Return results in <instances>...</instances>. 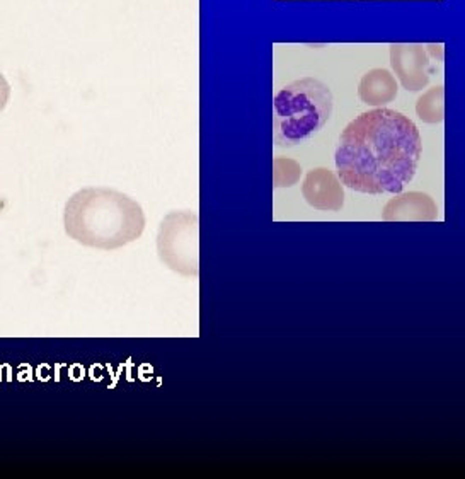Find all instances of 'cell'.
I'll use <instances>...</instances> for the list:
<instances>
[{
	"label": "cell",
	"instance_id": "cell-1",
	"mask_svg": "<svg viewBox=\"0 0 465 479\" xmlns=\"http://www.w3.org/2000/svg\"><path fill=\"white\" fill-rule=\"evenodd\" d=\"M423 143L413 119L394 109L361 113L343 130L334 154L338 177L365 195L401 193L416 176Z\"/></svg>",
	"mask_w": 465,
	"mask_h": 479
},
{
	"label": "cell",
	"instance_id": "cell-2",
	"mask_svg": "<svg viewBox=\"0 0 465 479\" xmlns=\"http://www.w3.org/2000/svg\"><path fill=\"white\" fill-rule=\"evenodd\" d=\"M145 224L138 201L111 188L80 189L63 210L65 234L90 249H119L142 237Z\"/></svg>",
	"mask_w": 465,
	"mask_h": 479
},
{
	"label": "cell",
	"instance_id": "cell-3",
	"mask_svg": "<svg viewBox=\"0 0 465 479\" xmlns=\"http://www.w3.org/2000/svg\"><path fill=\"white\" fill-rule=\"evenodd\" d=\"M334 97L324 82L304 77L278 90L273 101V137L280 147H297L329 121Z\"/></svg>",
	"mask_w": 465,
	"mask_h": 479
},
{
	"label": "cell",
	"instance_id": "cell-4",
	"mask_svg": "<svg viewBox=\"0 0 465 479\" xmlns=\"http://www.w3.org/2000/svg\"><path fill=\"white\" fill-rule=\"evenodd\" d=\"M157 254L181 276L198 275V215L177 210L165 215L157 234Z\"/></svg>",
	"mask_w": 465,
	"mask_h": 479
},
{
	"label": "cell",
	"instance_id": "cell-5",
	"mask_svg": "<svg viewBox=\"0 0 465 479\" xmlns=\"http://www.w3.org/2000/svg\"><path fill=\"white\" fill-rule=\"evenodd\" d=\"M302 195L315 210L338 212L344 205V191L339 177L329 169H314L305 176Z\"/></svg>",
	"mask_w": 465,
	"mask_h": 479
},
{
	"label": "cell",
	"instance_id": "cell-6",
	"mask_svg": "<svg viewBox=\"0 0 465 479\" xmlns=\"http://www.w3.org/2000/svg\"><path fill=\"white\" fill-rule=\"evenodd\" d=\"M390 60L401 84L408 90H419L428 85V58L421 44H392Z\"/></svg>",
	"mask_w": 465,
	"mask_h": 479
},
{
	"label": "cell",
	"instance_id": "cell-7",
	"mask_svg": "<svg viewBox=\"0 0 465 479\" xmlns=\"http://www.w3.org/2000/svg\"><path fill=\"white\" fill-rule=\"evenodd\" d=\"M382 218L392 220H437L438 208L433 198L425 193H404L385 205Z\"/></svg>",
	"mask_w": 465,
	"mask_h": 479
},
{
	"label": "cell",
	"instance_id": "cell-8",
	"mask_svg": "<svg viewBox=\"0 0 465 479\" xmlns=\"http://www.w3.org/2000/svg\"><path fill=\"white\" fill-rule=\"evenodd\" d=\"M358 96L365 104L373 108L392 102L397 96V82L392 73L385 68H373L367 72L360 80Z\"/></svg>",
	"mask_w": 465,
	"mask_h": 479
},
{
	"label": "cell",
	"instance_id": "cell-9",
	"mask_svg": "<svg viewBox=\"0 0 465 479\" xmlns=\"http://www.w3.org/2000/svg\"><path fill=\"white\" fill-rule=\"evenodd\" d=\"M443 87H433L423 94L416 102L418 116L428 125H438L445 118L443 111Z\"/></svg>",
	"mask_w": 465,
	"mask_h": 479
},
{
	"label": "cell",
	"instance_id": "cell-10",
	"mask_svg": "<svg viewBox=\"0 0 465 479\" xmlns=\"http://www.w3.org/2000/svg\"><path fill=\"white\" fill-rule=\"evenodd\" d=\"M302 174V169L295 160L280 157L275 159V186L276 188H286L298 183Z\"/></svg>",
	"mask_w": 465,
	"mask_h": 479
},
{
	"label": "cell",
	"instance_id": "cell-11",
	"mask_svg": "<svg viewBox=\"0 0 465 479\" xmlns=\"http://www.w3.org/2000/svg\"><path fill=\"white\" fill-rule=\"evenodd\" d=\"M10 99V84L7 82V78L0 73V113L7 108Z\"/></svg>",
	"mask_w": 465,
	"mask_h": 479
}]
</instances>
